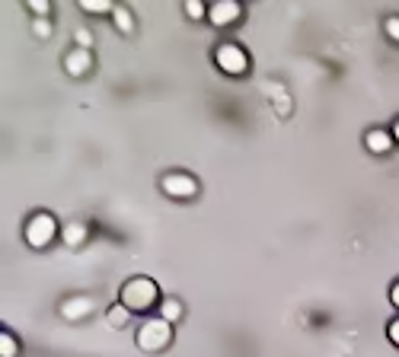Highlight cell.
<instances>
[{
	"label": "cell",
	"mask_w": 399,
	"mask_h": 357,
	"mask_svg": "<svg viewBox=\"0 0 399 357\" xmlns=\"http://www.w3.org/2000/svg\"><path fill=\"white\" fill-rule=\"evenodd\" d=\"M118 303L128 306L131 313H147V309H153L157 303H163V300H160L157 281L138 275V278H128V281L122 284V290H118Z\"/></svg>",
	"instance_id": "1"
},
{
	"label": "cell",
	"mask_w": 399,
	"mask_h": 357,
	"mask_svg": "<svg viewBox=\"0 0 399 357\" xmlns=\"http://www.w3.org/2000/svg\"><path fill=\"white\" fill-rule=\"evenodd\" d=\"M134 342H138L141 351H147V354H157V351L170 348L172 325L166 323V319H160V316H151V319H144V323H141L138 338H134Z\"/></svg>",
	"instance_id": "2"
},
{
	"label": "cell",
	"mask_w": 399,
	"mask_h": 357,
	"mask_svg": "<svg viewBox=\"0 0 399 357\" xmlns=\"http://www.w3.org/2000/svg\"><path fill=\"white\" fill-rule=\"evenodd\" d=\"M214 61H217V67L230 77H240L249 70V58L236 41H220L217 48H214Z\"/></svg>",
	"instance_id": "3"
},
{
	"label": "cell",
	"mask_w": 399,
	"mask_h": 357,
	"mask_svg": "<svg viewBox=\"0 0 399 357\" xmlns=\"http://www.w3.org/2000/svg\"><path fill=\"white\" fill-rule=\"evenodd\" d=\"M58 233V223L51 214H35V217H29L26 223V242L32 249H45L51 240H55Z\"/></svg>",
	"instance_id": "4"
},
{
	"label": "cell",
	"mask_w": 399,
	"mask_h": 357,
	"mask_svg": "<svg viewBox=\"0 0 399 357\" xmlns=\"http://www.w3.org/2000/svg\"><path fill=\"white\" fill-rule=\"evenodd\" d=\"M160 186H163V192L170 195V198H192V195L198 192V182H195L189 172H166Z\"/></svg>",
	"instance_id": "5"
},
{
	"label": "cell",
	"mask_w": 399,
	"mask_h": 357,
	"mask_svg": "<svg viewBox=\"0 0 399 357\" xmlns=\"http://www.w3.org/2000/svg\"><path fill=\"white\" fill-rule=\"evenodd\" d=\"M240 13H243V7L236 0H217V4L208 7V20H211L214 26H230V22L240 20Z\"/></svg>",
	"instance_id": "6"
},
{
	"label": "cell",
	"mask_w": 399,
	"mask_h": 357,
	"mask_svg": "<svg viewBox=\"0 0 399 357\" xmlns=\"http://www.w3.org/2000/svg\"><path fill=\"white\" fill-rule=\"evenodd\" d=\"M93 67V55L87 48H74L68 58H64V70H68L70 77H83V74H90Z\"/></svg>",
	"instance_id": "7"
},
{
	"label": "cell",
	"mask_w": 399,
	"mask_h": 357,
	"mask_svg": "<svg viewBox=\"0 0 399 357\" xmlns=\"http://www.w3.org/2000/svg\"><path fill=\"white\" fill-rule=\"evenodd\" d=\"M90 309H93V300H90V297H70V300L61 303V316L70 319V323H77V319L90 316Z\"/></svg>",
	"instance_id": "8"
},
{
	"label": "cell",
	"mask_w": 399,
	"mask_h": 357,
	"mask_svg": "<svg viewBox=\"0 0 399 357\" xmlns=\"http://www.w3.org/2000/svg\"><path fill=\"white\" fill-rule=\"evenodd\" d=\"M365 144H367V150H371V153H386V150L393 147V131H386V128H374V131H367Z\"/></svg>",
	"instance_id": "9"
},
{
	"label": "cell",
	"mask_w": 399,
	"mask_h": 357,
	"mask_svg": "<svg viewBox=\"0 0 399 357\" xmlns=\"http://www.w3.org/2000/svg\"><path fill=\"white\" fill-rule=\"evenodd\" d=\"M61 240L68 242L70 249H77V246H80V242H87V227H83L80 220H70L68 227L61 230Z\"/></svg>",
	"instance_id": "10"
},
{
	"label": "cell",
	"mask_w": 399,
	"mask_h": 357,
	"mask_svg": "<svg viewBox=\"0 0 399 357\" xmlns=\"http://www.w3.org/2000/svg\"><path fill=\"white\" fill-rule=\"evenodd\" d=\"M106 323H109L112 329H125V325L131 323V309L122 306V303H115L112 309H106Z\"/></svg>",
	"instance_id": "11"
},
{
	"label": "cell",
	"mask_w": 399,
	"mask_h": 357,
	"mask_svg": "<svg viewBox=\"0 0 399 357\" xmlns=\"http://www.w3.org/2000/svg\"><path fill=\"white\" fill-rule=\"evenodd\" d=\"M112 22H115V29H118L122 35H131V32H134V16H131L128 7H115V10H112Z\"/></svg>",
	"instance_id": "12"
},
{
	"label": "cell",
	"mask_w": 399,
	"mask_h": 357,
	"mask_svg": "<svg viewBox=\"0 0 399 357\" xmlns=\"http://www.w3.org/2000/svg\"><path fill=\"white\" fill-rule=\"evenodd\" d=\"M157 316H160V319H166V323L172 325L176 319L182 316V303H179V300H172V297H166V300L160 303V313H157Z\"/></svg>",
	"instance_id": "13"
},
{
	"label": "cell",
	"mask_w": 399,
	"mask_h": 357,
	"mask_svg": "<svg viewBox=\"0 0 399 357\" xmlns=\"http://www.w3.org/2000/svg\"><path fill=\"white\" fill-rule=\"evenodd\" d=\"M16 354H20V342H16V335L4 332V335H0V357H16Z\"/></svg>",
	"instance_id": "14"
},
{
	"label": "cell",
	"mask_w": 399,
	"mask_h": 357,
	"mask_svg": "<svg viewBox=\"0 0 399 357\" xmlns=\"http://www.w3.org/2000/svg\"><path fill=\"white\" fill-rule=\"evenodd\" d=\"M80 7L87 10V13H112V4L109 0H80Z\"/></svg>",
	"instance_id": "15"
},
{
	"label": "cell",
	"mask_w": 399,
	"mask_h": 357,
	"mask_svg": "<svg viewBox=\"0 0 399 357\" xmlns=\"http://www.w3.org/2000/svg\"><path fill=\"white\" fill-rule=\"evenodd\" d=\"M186 13L192 16V20H201V16L208 13V7L201 4V0H186Z\"/></svg>",
	"instance_id": "16"
},
{
	"label": "cell",
	"mask_w": 399,
	"mask_h": 357,
	"mask_svg": "<svg viewBox=\"0 0 399 357\" xmlns=\"http://www.w3.org/2000/svg\"><path fill=\"white\" fill-rule=\"evenodd\" d=\"M29 10H32L35 16H39V20H45V16H49V0H29Z\"/></svg>",
	"instance_id": "17"
},
{
	"label": "cell",
	"mask_w": 399,
	"mask_h": 357,
	"mask_svg": "<svg viewBox=\"0 0 399 357\" xmlns=\"http://www.w3.org/2000/svg\"><path fill=\"white\" fill-rule=\"evenodd\" d=\"M74 41H77V48H87V51H90L93 35L87 32V29H77V32H74Z\"/></svg>",
	"instance_id": "18"
},
{
	"label": "cell",
	"mask_w": 399,
	"mask_h": 357,
	"mask_svg": "<svg viewBox=\"0 0 399 357\" xmlns=\"http://www.w3.org/2000/svg\"><path fill=\"white\" fill-rule=\"evenodd\" d=\"M384 29H386V35H390L393 41H399V16H386Z\"/></svg>",
	"instance_id": "19"
},
{
	"label": "cell",
	"mask_w": 399,
	"mask_h": 357,
	"mask_svg": "<svg viewBox=\"0 0 399 357\" xmlns=\"http://www.w3.org/2000/svg\"><path fill=\"white\" fill-rule=\"evenodd\" d=\"M386 335H390L393 344H399V319H393V323L386 325Z\"/></svg>",
	"instance_id": "20"
},
{
	"label": "cell",
	"mask_w": 399,
	"mask_h": 357,
	"mask_svg": "<svg viewBox=\"0 0 399 357\" xmlns=\"http://www.w3.org/2000/svg\"><path fill=\"white\" fill-rule=\"evenodd\" d=\"M275 109H278V115H288V112H291V99H288V96H281V99H278Z\"/></svg>",
	"instance_id": "21"
},
{
	"label": "cell",
	"mask_w": 399,
	"mask_h": 357,
	"mask_svg": "<svg viewBox=\"0 0 399 357\" xmlns=\"http://www.w3.org/2000/svg\"><path fill=\"white\" fill-rule=\"evenodd\" d=\"M35 35H42V39L49 35V20H35Z\"/></svg>",
	"instance_id": "22"
},
{
	"label": "cell",
	"mask_w": 399,
	"mask_h": 357,
	"mask_svg": "<svg viewBox=\"0 0 399 357\" xmlns=\"http://www.w3.org/2000/svg\"><path fill=\"white\" fill-rule=\"evenodd\" d=\"M390 300H393V306H396V309H399V281H396V284H393V290H390Z\"/></svg>",
	"instance_id": "23"
},
{
	"label": "cell",
	"mask_w": 399,
	"mask_h": 357,
	"mask_svg": "<svg viewBox=\"0 0 399 357\" xmlns=\"http://www.w3.org/2000/svg\"><path fill=\"white\" fill-rule=\"evenodd\" d=\"M390 131H393V141H396V144H399V122H396V124H393V128H390Z\"/></svg>",
	"instance_id": "24"
}]
</instances>
